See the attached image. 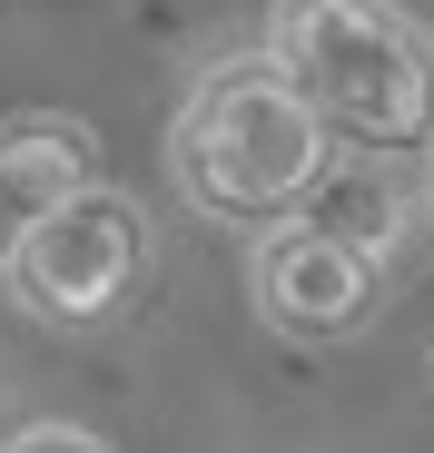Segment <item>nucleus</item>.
Returning <instances> with one entry per match:
<instances>
[{
  "label": "nucleus",
  "instance_id": "f257e3e1",
  "mask_svg": "<svg viewBox=\"0 0 434 453\" xmlns=\"http://www.w3.org/2000/svg\"><path fill=\"white\" fill-rule=\"evenodd\" d=\"M168 178L198 217L217 226H286L316 178H326V128L297 99V80L257 50V59H217L168 119Z\"/></svg>",
  "mask_w": 434,
  "mask_h": 453
},
{
  "label": "nucleus",
  "instance_id": "f03ea898",
  "mask_svg": "<svg viewBox=\"0 0 434 453\" xmlns=\"http://www.w3.org/2000/svg\"><path fill=\"white\" fill-rule=\"evenodd\" d=\"M267 59L297 80L326 138L366 158L434 148V30L405 0H276Z\"/></svg>",
  "mask_w": 434,
  "mask_h": 453
},
{
  "label": "nucleus",
  "instance_id": "7ed1b4c3",
  "mask_svg": "<svg viewBox=\"0 0 434 453\" xmlns=\"http://www.w3.org/2000/svg\"><path fill=\"white\" fill-rule=\"evenodd\" d=\"M0 276H11V306L40 316V326H109L149 286V207L119 197V188H89L50 226H30L0 257Z\"/></svg>",
  "mask_w": 434,
  "mask_h": 453
},
{
  "label": "nucleus",
  "instance_id": "20e7f679",
  "mask_svg": "<svg viewBox=\"0 0 434 453\" xmlns=\"http://www.w3.org/2000/svg\"><path fill=\"white\" fill-rule=\"evenodd\" d=\"M247 296L286 345H355L385 306V257L355 247L345 226L286 217L247 247Z\"/></svg>",
  "mask_w": 434,
  "mask_h": 453
},
{
  "label": "nucleus",
  "instance_id": "39448f33",
  "mask_svg": "<svg viewBox=\"0 0 434 453\" xmlns=\"http://www.w3.org/2000/svg\"><path fill=\"white\" fill-rule=\"evenodd\" d=\"M89 188H99V138L80 119H0V257Z\"/></svg>",
  "mask_w": 434,
  "mask_h": 453
},
{
  "label": "nucleus",
  "instance_id": "423d86ee",
  "mask_svg": "<svg viewBox=\"0 0 434 453\" xmlns=\"http://www.w3.org/2000/svg\"><path fill=\"white\" fill-rule=\"evenodd\" d=\"M0 453H109V443H99V434H80V424H20Z\"/></svg>",
  "mask_w": 434,
  "mask_h": 453
},
{
  "label": "nucleus",
  "instance_id": "0eeeda50",
  "mask_svg": "<svg viewBox=\"0 0 434 453\" xmlns=\"http://www.w3.org/2000/svg\"><path fill=\"white\" fill-rule=\"evenodd\" d=\"M424 226H434V178H424Z\"/></svg>",
  "mask_w": 434,
  "mask_h": 453
}]
</instances>
